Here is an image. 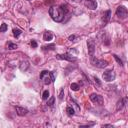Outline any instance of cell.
<instances>
[{
	"label": "cell",
	"instance_id": "1",
	"mask_svg": "<svg viewBox=\"0 0 128 128\" xmlns=\"http://www.w3.org/2000/svg\"><path fill=\"white\" fill-rule=\"evenodd\" d=\"M68 13V9L66 6L62 5V6H52L49 9V15L51 16V18L55 21V22H63L65 15Z\"/></svg>",
	"mask_w": 128,
	"mask_h": 128
},
{
	"label": "cell",
	"instance_id": "2",
	"mask_svg": "<svg viewBox=\"0 0 128 128\" xmlns=\"http://www.w3.org/2000/svg\"><path fill=\"white\" fill-rule=\"evenodd\" d=\"M40 79L45 85H49L50 83L55 81V73L54 72H49L47 70H43L40 73Z\"/></svg>",
	"mask_w": 128,
	"mask_h": 128
},
{
	"label": "cell",
	"instance_id": "3",
	"mask_svg": "<svg viewBox=\"0 0 128 128\" xmlns=\"http://www.w3.org/2000/svg\"><path fill=\"white\" fill-rule=\"evenodd\" d=\"M91 64L97 68H105L108 65V62L103 59H97L94 56H91Z\"/></svg>",
	"mask_w": 128,
	"mask_h": 128
},
{
	"label": "cell",
	"instance_id": "4",
	"mask_svg": "<svg viewBox=\"0 0 128 128\" xmlns=\"http://www.w3.org/2000/svg\"><path fill=\"white\" fill-rule=\"evenodd\" d=\"M116 15L120 19H126L128 16V11L125 6H118L116 9Z\"/></svg>",
	"mask_w": 128,
	"mask_h": 128
},
{
	"label": "cell",
	"instance_id": "5",
	"mask_svg": "<svg viewBox=\"0 0 128 128\" xmlns=\"http://www.w3.org/2000/svg\"><path fill=\"white\" fill-rule=\"evenodd\" d=\"M115 78H116V74L113 70H107L103 73V80H105L106 82H111L115 80Z\"/></svg>",
	"mask_w": 128,
	"mask_h": 128
},
{
	"label": "cell",
	"instance_id": "6",
	"mask_svg": "<svg viewBox=\"0 0 128 128\" xmlns=\"http://www.w3.org/2000/svg\"><path fill=\"white\" fill-rule=\"evenodd\" d=\"M90 100L93 103L98 104V105H103V103H104L103 97L101 95H98V94H95V93H93V94L90 95Z\"/></svg>",
	"mask_w": 128,
	"mask_h": 128
},
{
	"label": "cell",
	"instance_id": "7",
	"mask_svg": "<svg viewBox=\"0 0 128 128\" xmlns=\"http://www.w3.org/2000/svg\"><path fill=\"white\" fill-rule=\"evenodd\" d=\"M56 58L57 59H61V60H67L69 62H73V61H76L77 60L76 57H73L72 55H70L68 53H66V54H58L56 56Z\"/></svg>",
	"mask_w": 128,
	"mask_h": 128
},
{
	"label": "cell",
	"instance_id": "8",
	"mask_svg": "<svg viewBox=\"0 0 128 128\" xmlns=\"http://www.w3.org/2000/svg\"><path fill=\"white\" fill-rule=\"evenodd\" d=\"M87 47H88V53L90 56H93L94 55V52H95V42L90 39L87 41Z\"/></svg>",
	"mask_w": 128,
	"mask_h": 128
},
{
	"label": "cell",
	"instance_id": "9",
	"mask_svg": "<svg viewBox=\"0 0 128 128\" xmlns=\"http://www.w3.org/2000/svg\"><path fill=\"white\" fill-rule=\"evenodd\" d=\"M85 6L91 10H95L97 8L96 0H85Z\"/></svg>",
	"mask_w": 128,
	"mask_h": 128
},
{
	"label": "cell",
	"instance_id": "10",
	"mask_svg": "<svg viewBox=\"0 0 128 128\" xmlns=\"http://www.w3.org/2000/svg\"><path fill=\"white\" fill-rule=\"evenodd\" d=\"M110 18H111V10H107L103 14V18H102V22H103V25L104 26L108 23V21L110 20Z\"/></svg>",
	"mask_w": 128,
	"mask_h": 128
},
{
	"label": "cell",
	"instance_id": "11",
	"mask_svg": "<svg viewBox=\"0 0 128 128\" xmlns=\"http://www.w3.org/2000/svg\"><path fill=\"white\" fill-rule=\"evenodd\" d=\"M126 102H127V98H122L120 99L118 102H117V106H116V110L119 111V110H122L124 108V106L126 105Z\"/></svg>",
	"mask_w": 128,
	"mask_h": 128
},
{
	"label": "cell",
	"instance_id": "12",
	"mask_svg": "<svg viewBox=\"0 0 128 128\" xmlns=\"http://www.w3.org/2000/svg\"><path fill=\"white\" fill-rule=\"evenodd\" d=\"M15 109H16V112H17V114H18L19 116H25V115L28 114V110H27L26 108H24V107L16 106Z\"/></svg>",
	"mask_w": 128,
	"mask_h": 128
},
{
	"label": "cell",
	"instance_id": "13",
	"mask_svg": "<svg viewBox=\"0 0 128 128\" xmlns=\"http://www.w3.org/2000/svg\"><path fill=\"white\" fill-rule=\"evenodd\" d=\"M29 65H30V64H29L28 61H22L21 64H20V66H19V68H20L21 71H24V72H25V71L29 68Z\"/></svg>",
	"mask_w": 128,
	"mask_h": 128
},
{
	"label": "cell",
	"instance_id": "14",
	"mask_svg": "<svg viewBox=\"0 0 128 128\" xmlns=\"http://www.w3.org/2000/svg\"><path fill=\"white\" fill-rule=\"evenodd\" d=\"M43 39H44L45 41H51V40L53 39V34H52L50 31H46V32L44 33V35H43Z\"/></svg>",
	"mask_w": 128,
	"mask_h": 128
},
{
	"label": "cell",
	"instance_id": "15",
	"mask_svg": "<svg viewBox=\"0 0 128 128\" xmlns=\"http://www.w3.org/2000/svg\"><path fill=\"white\" fill-rule=\"evenodd\" d=\"M17 47H18V45L15 43H12V42L7 43V49L8 50H14V49H17Z\"/></svg>",
	"mask_w": 128,
	"mask_h": 128
},
{
	"label": "cell",
	"instance_id": "16",
	"mask_svg": "<svg viewBox=\"0 0 128 128\" xmlns=\"http://www.w3.org/2000/svg\"><path fill=\"white\" fill-rule=\"evenodd\" d=\"M70 88H71V90H73V91H78L79 88H80V86H79L77 83H72V84L70 85Z\"/></svg>",
	"mask_w": 128,
	"mask_h": 128
},
{
	"label": "cell",
	"instance_id": "17",
	"mask_svg": "<svg viewBox=\"0 0 128 128\" xmlns=\"http://www.w3.org/2000/svg\"><path fill=\"white\" fill-rule=\"evenodd\" d=\"M48 101H47V106H49V107H52L53 105H54V101H55V98L54 97H50L49 99H47Z\"/></svg>",
	"mask_w": 128,
	"mask_h": 128
},
{
	"label": "cell",
	"instance_id": "18",
	"mask_svg": "<svg viewBox=\"0 0 128 128\" xmlns=\"http://www.w3.org/2000/svg\"><path fill=\"white\" fill-rule=\"evenodd\" d=\"M21 34H22V31H21L20 29H13V35H14L16 38L19 37Z\"/></svg>",
	"mask_w": 128,
	"mask_h": 128
},
{
	"label": "cell",
	"instance_id": "19",
	"mask_svg": "<svg viewBox=\"0 0 128 128\" xmlns=\"http://www.w3.org/2000/svg\"><path fill=\"white\" fill-rule=\"evenodd\" d=\"M66 111H67L68 115H70V116H72V115H74V114H75V111H74V109H73L72 107H70V106H68V107L66 108Z\"/></svg>",
	"mask_w": 128,
	"mask_h": 128
},
{
	"label": "cell",
	"instance_id": "20",
	"mask_svg": "<svg viewBox=\"0 0 128 128\" xmlns=\"http://www.w3.org/2000/svg\"><path fill=\"white\" fill-rule=\"evenodd\" d=\"M48 98H49V91L48 90H45L43 92V94H42V99L43 100H47Z\"/></svg>",
	"mask_w": 128,
	"mask_h": 128
},
{
	"label": "cell",
	"instance_id": "21",
	"mask_svg": "<svg viewBox=\"0 0 128 128\" xmlns=\"http://www.w3.org/2000/svg\"><path fill=\"white\" fill-rule=\"evenodd\" d=\"M54 49H55L54 44H51V45H48V46H43V50H54Z\"/></svg>",
	"mask_w": 128,
	"mask_h": 128
},
{
	"label": "cell",
	"instance_id": "22",
	"mask_svg": "<svg viewBox=\"0 0 128 128\" xmlns=\"http://www.w3.org/2000/svg\"><path fill=\"white\" fill-rule=\"evenodd\" d=\"M113 56H114V58H115V60L117 61V63H118L119 65H121V66H123V61H122V60H121V59H120V58H119V57H118V56H117L116 54H113Z\"/></svg>",
	"mask_w": 128,
	"mask_h": 128
},
{
	"label": "cell",
	"instance_id": "23",
	"mask_svg": "<svg viewBox=\"0 0 128 128\" xmlns=\"http://www.w3.org/2000/svg\"><path fill=\"white\" fill-rule=\"evenodd\" d=\"M8 29V26H7V24H2L1 26H0V32H5L6 30Z\"/></svg>",
	"mask_w": 128,
	"mask_h": 128
},
{
	"label": "cell",
	"instance_id": "24",
	"mask_svg": "<svg viewBox=\"0 0 128 128\" xmlns=\"http://www.w3.org/2000/svg\"><path fill=\"white\" fill-rule=\"evenodd\" d=\"M63 97H64V88H61L60 91H59V99L62 100Z\"/></svg>",
	"mask_w": 128,
	"mask_h": 128
},
{
	"label": "cell",
	"instance_id": "25",
	"mask_svg": "<svg viewBox=\"0 0 128 128\" xmlns=\"http://www.w3.org/2000/svg\"><path fill=\"white\" fill-rule=\"evenodd\" d=\"M31 46H32L33 48H36V47H37V43H36V41L32 40V41H31Z\"/></svg>",
	"mask_w": 128,
	"mask_h": 128
},
{
	"label": "cell",
	"instance_id": "26",
	"mask_svg": "<svg viewBox=\"0 0 128 128\" xmlns=\"http://www.w3.org/2000/svg\"><path fill=\"white\" fill-rule=\"evenodd\" d=\"M70 41H75V39H76V36L75 35H71V36H69V38H68Z\"/></svg>",
	"mask_w": 128,
	"mask_h": 128
},
{
	"label": "cell",
	"instance_id": "27",
	"mask_svg": "<svg viewBox=\"0 0 128 128\" xmlns=\"http://www.w3.org/2000/svg\"><path fill=\"white\" fill-rule=\"evenodd\" d=\"M94 80H95V83H97V85H98V86H100V85H101V82L99 81V79H98L97 77H94Z\"/></svg>",
	"mask_w": 128,
	"mask_h": 128
},
{
	"label": "cell",
	"instance_id": "28",
	"mask_svg": "<svg viewBox=\"0 0 128 128\" xmlns=\"http://www.w3.org/2000/svg\"><path fill=\"white\" fill-rule=\"evenodd\" d=\"M103 127H112L111 125H103Z\"/></svg>",
	"mask_w": 128,
	"mask_h": 128
},
{
	"label": "cell",
	"instance_id": "29",
	"mask_svg": "<svg viewBox=\"0 0 128 128\" xmlns=\"http://www.w3.org/2000/svg\"><path fill=\"white\" fill-rule=\"evenodd\" d=\"M72 1H74V2H81L82 0H72Z\"/></svg>",
	"mask_w": 128,
	"mask_h": 128
},
{
	"label": "cell",
	"instance_id": "30",
	"mask_svg": "<svg viewBox=\"0 0 128 128\" xmlns=\"http://www.w3.org/2000/svg\"><path fill=\"white\" fill-rule=\"evenodd\" d=\"M27 1H31V0H27Z\"/></svg>",
	"mask_w": 128,
	"mask_h": 128
}]
</instances>
